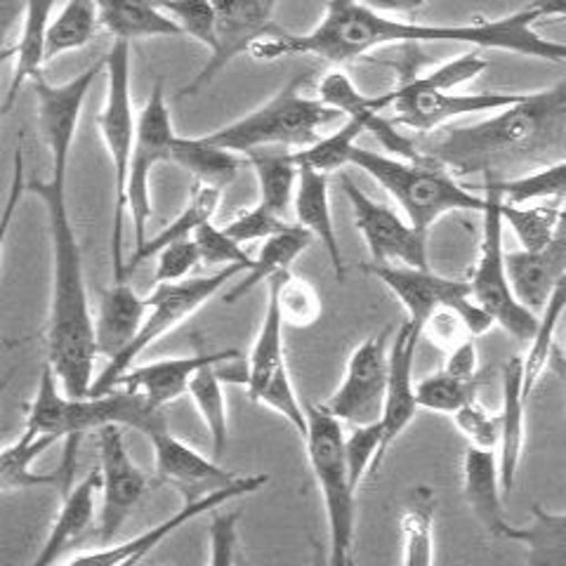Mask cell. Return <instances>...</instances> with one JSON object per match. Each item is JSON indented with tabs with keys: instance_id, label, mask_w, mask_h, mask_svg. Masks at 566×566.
Masks as SVG:
<instances>
[{
	"instance_id": "obj_1",
	"label": "cell",
	"mask_w": 566,
	"mask_h": 566,
	"mask_svg": "<svg viewBox=\"0 0 566 566\" xmlns=\"http://www.w3.org/2000/svg\"><path fill=\"white\" fill-rule=\"evenodd\" d=\"M545 17H566V3H531L499 20L474 24H424L366 3H328L314 29L307 33H272L251 50V57L276 62L303 55L340 66L387 45L463 43L566 64V43L545 39L536 31V22Z\"/></svg>"
},
{
	"instance_id": "obj_2",
	"label": "cell",
	"mask_w": 566,
	"mask_h": 566,
	"mask_svg": "<svg viewBox=\"0 0 566 566\" xmlns=\"http://www.w3.org/2000/svg\"><path fill=\"white\" fill-rule=\"evenodd\" d=\"M69 168H50L48 180H31L27 193L39 199L48 218L50 239V312L48 366L66 397H87L95 385V316L87 297L83 255L66 199Z\"/></svg>"
},
{
	"instance_id": "obj_3",
	"label": "cell",
	"mask_w": 566,
	"mask_h": 566,
	"mask_svg": "<svg viewBox=\"0 0 566 566\" xmlns=\"http://www.w3.org/2000/svg\"><path fill=\"white\" fill-rule=\"evenodd\" d=\"M566 135V78L528 93L517 104L472 126L418 142L420 156L453 177L482 175L524 164L562 145Z\"/></svg>"
},
{
	"instance_id": "obj_4",
	"label": "cell",
	"mask_w": 566,
	"mask_h": 566,
	"mask_svg": "<svg viewBox=\"0 0 566 566\" xmlns=\"http://www.w3.org/2000/svg\"><path fill=\"white\" fill-rule=\"evenodd\" d=\"M60 387L62 385L55 370L45 364L39 378V389H35L27 411V430L78 441L85 432H99L102 428H109V424L139 430L147 437L168 428L164 411L151 406L145 397L130 392V389L116 387L106 395H87L74 399L66 397Z\"/></svg>"
},
{
	"instance_id": "obj_5",
	"label": "cell",
	"mask_w": 566,
	"mask_h": 566,
	"mask_svg": "<svg viewBox=\"0 0 566 566\" xmlns=\"http://www.w3.org/2000/svg\"><path fill=\"white\" fill-rule=\"evenodd\" d=\"M305 81V76L293 78L258 109L203 137L210 145L243 156L274 147L297 151L312 147L314 142H318V130L340 114L333 112L318 97L303 95L300 85Z\"/></svg>"
},
{
	"instance_id": "obj_6",
	"label": "cell",
	"mask_w": 566,
	"mask_h": 566,
	"mask_svg": "<svg viewBox=\"0 0 566 566\" xmlns=\"http://www.w3.org/2000/svg\"><path fill=\"white\" fill-rule=\"evenodd\" d=\"M357 166L397 201L403 218L418 232L428 234L430 227L455 210H484V193H472L455 177L430 161H403L392 154L357 149L352 156Z\"/></svg>"
},
{
	"instance_id": "obj_7",
	"label": "cell",
	"mask_w": 566,
	"mask_h": 566,
	"mask_svg": "<svg viewBox=\"0 0 566 566\" xmlns=\"http://www.w3.org/2000/svg\"><path fill=\"white\" fill-rule=\"evenodd\" d=\"M305 449L328 524V566H354V528H357V486L349 480L345 460L343 422L324 403H307Z\"/></svg>"
},
{
	"instance_id": "obj_8",
	"label": "cell",
	"mask_w": 566,
	"mask_h": 566,
	"mask_svg": "<svg viewBox=\"0 0 566 566\" xmlns=\"http://www.w3.org/2000/svg\"><path fill=\"white\" fill-rule=\"evenodd\" d=\"M106 95L97 116L99 137L109 154L114 170V227L112 260L114 281H126V255H123V222L128 218V175L137 137V116L130 91V45L114 43L104 57Z\"/></svg>"
},
{
	"instance_id": "obj_9",
	"label": "cell",
	"mask_w": 566,
	"mask_h": 566,
	"mask_svg": "<svg viewBox=\"0 0 566 566\" xmlns=\"http://www.w3.org/2000/svg\"><path fill=\"white\" fill-rule=\"evenodd\" d=\"M501 191L493 177L484 180V210H482V241L480 255L470 276L472 300L480 305L495 326L520 343H531L538 331V314L524 307L515 291L505 264V245H503V218H501Z\"/></svg>"
},
{
	"instance_id": "obj_10",
	"label": "cell",
	"mask_w": 566,
	"mask_h": 566,
	"mask_svg": "<svg viewBox=\"0 0 566 566\" xmlns=\"http://www.w3.org/2000/svg\"><path fill=\"white\" fill-rule=\"evenodd\" d=\"M245 274L243 268H227L218 270L216 274L187 279L180 283H166V286H154L151 295L147 297V316L142 331L130 345V349L123 354L118 361L106 364L102 374L95 378L91 395H106L112 392L116 382L128 374L137 364V359L158 340L166 338L177 326H182L189 316L197 314L208 300L216 297L229 281Z\"/></svg>"
},
{
	"instance_id": "obj_11",
	"label": "cell",
	"mask_w": 566,
	"mask_h": 566,
	"mask_svg": "<svg viewBox=\"0 0 566 566\" xmlns=\"http://www.w3.org/2000/svg\"><path fill=\"white\" fill-rule=\"evenodd\" d=\"M172 116L161 83L151 93L137 116V137L128 175V218L133 222L135 251L147 243V227L151 218V172L156 166L172 164L177 142Z\"/></svg>"
},
{
	"instance_id": "obj_12",
	"label": "cell",
	"mask_w": 566,
	"mask_h": 566,
	"mask_svg": "<svg viewBox=\"0 0 566 566\" xmlns=\"http://www.w3.org/2000/svg\"><path fill=\"white\" fill-rule=\"evenodd\" d=\"M392 328H385L354 347L340 385L324 401V409L335 420L349 422L354 428L380 422L387 395L389 343H392Z\"/></svg>"
},
{
	"instance_id": "obj_13",
	"label": "cell",
	"mask_w": 566,
	"mask_h": 566,
	"mask_svg": "<svg viewBox=\"0 0 566 566\" xmlns=\"http://www.w3.org/2000/svg\"><path fill=\"white\" fill-rule=\"evenodd\" d=\"M522 93H444V91H420L409 81L397 85L395 91L374 97L380 112H392V123L409 128L418 135H430L449 120L468 114L503 112L517 104Z\"/></svg>"
},
{
	"instance_id": "obj_14",
	"label": "cell",
	"mask_w": 566,
	"mask_h": 566,
	"mask_svg": "<svg viewBox=\"0 0 566 566\" xmlns=\"http://www.w3.org/2000/svg\"><path fill=\"white\" fill-rule=\"evenodd\" d=\"M343 191L352 206L354 224L366 241L374 264H401L413 270H432L428 258V234L418 229L392 208L378 203L354 185L347 175L340 177Z\"/></svg>"
},
{
	"instance_id": "obj_15",
	"label": "cell",
	"mask_w": 566,
	"mask_h": 566,
	"mask_svg": "<svg viewBox=\"0 0 566 566\" xmlns=\"http://www.w3.org/2000/svg\"><path fill=\"white\" fill-rule=\"evenodd\" d=\"M268 482H270L268 474H245L232 486L203 493V495H199V499H187V503L180 510L172 512V515L166 517L164 522L154 524L151 528L142 531V534H137L128 541L106 545V547H102V551L78 555L71 562H66L64 566H126L133 562L139 564L149 553H154L156 547L161 545L168 536H172L177 528H182L185 524L199 520L201 515H206V512L220 510L227 503L243 499V495L258 493Z\"/></svg>"
},
{
	"instance_id": "obj_16",
	"label": "cell",
	"mask_w": 566,
	"mask_h": 566,
	"mask_svg": "<svg viewBox=\"0 0 566 566\" xmlns=\"http://www.w3.org/2000/svg\"><path fill=\"white\" fill-rule=\"evenodd\" d=\"M99 447V538L102 543L114 541L123 524L130 520L142 495L147 493L149 480L147 474L137 468L128 453L126 437L118 424H109L97 432Z\"/></svg>"
},
{
	"instance_id": "obj_17",
	"label": "cell",
	"mask_w": 566,
	"mask_h": 566,
	"mask_svg": "<svg viewBox=\"0 0 566 566\" xmlns=\"http://www.w3.org/2000/svg\"><path fill=\"white\" fill-rule=\"evenodd\" d=\"M102 71L104 60L66 83H50L45 76L31 83L35 93V120L50 151V168H69L85 99Z\"/></svg>"
},
{
	"instance_id": "obj_18",
	"label": "cell",
	"mask_w": 566,
	"mask_h": 566,
	"mask_svg": "<svg viewBox=\"0 0 566 566\" xmlns=\"http://www.w3.org/2000/svg\"><path fill=\"white\" fill-rule=\"evenodd\" d=\"M366 272L374 274L399 300L406 316H409L406 322L418 331L441 307H453L460 312L482 310L472 300L468 281L441 276L432 270L401 268V264H368Z\"/></svg>"
},
{
	"instance_id": "obj_19",
	"label": "cell",
	"mask_w": 566,
	"mask_h": 566,
	"mask_svg": "<svg viewBox=\"0 0 566 566\" xmlns=\"http://www.w3.org/2000/svg\"><path fill=\"white\" fill-rule=\"evenodd\" d=\"M274 3H216L218 12V33L216 50L210 52L208 62L193 81L185 87L182 95L199 93L206 83L216 78L220 71L237 60L243 52L251 55V50L270 39L274 33Z\"/></svg>"
},
{
	"instance_id": "obj_20",
	"label": "cell",
	"mask_w": 566,
	"mask_h": 566,
	"mask_svg": "<svg viewBox=\"0 0 566 566\" xmlns=\"http://www.w3.org/2000/svg\"><path fill=\"white\" fill-rule=\"evenodd\" d=\"M318 99L331 106L333 112L345 116L347 120L359 123L364 133L374 135L380 145L387 151H392L397 158L416 164L424 161L420 156L418 142L399 133L392 118H385V114L374 104V97H366L364 93H359L357 85L352 83V78L343 69H333L322 78V83H318Z\"/></svg>"
},
{
	"instance_id": "obj_21",
	"label": "cell",
	"mask_w": 566,
	"mask_h": 566,
	"mask_svg": "<svg viewBox=\"0 0 566 566\" xmlns=\"http://www.w3.org/2000/svg\"><path fill=\"white\" fill-rule=\"evenodd\" d=\"M420 340V331L403 322L389 343V378H387V395L385 409L380 418L382 428V460L389 447L411 428L420 406L416 399V378H413V361Z\"/></svg>"
},
{
	"instance_id": "obj_22",
	"label": "cell",
	"mask_w": 566,
	"mask_h": 566,
	"mask_svg": "<svg viewBox=\"0 0 566 566\" xmlns=\"http://www.w3.org/2000/svg\"><path fill=\"white\" fill-rule=\"evenodd\" d=\"M234 359H239L237 349L197 354V357H172L161 361H149L142 366H133L128 374L116 382V387L130 389V392L145 397L151 406L164 411L168 403L189 395V385L201 368L210 364H227Z\"/></svg>"
},
{
	"instance_id": "obj_23",
	"label": "cell",
	"mask_w": 566,
	"mask_h": 566,
	"mask_svg": "<svg viewBox=\"0 0 566 566\" xmlns=\"http://www.w3.org/2000/svg\"><path fill=\"white\" fill-rule=\"evenodd\" d=\"M505 264L520 303L541 314L566 274V208L551 243L534 253L512 251L505 255Z\"/></svg>"
},
{
	"instance_id": "obj_24",
	"label": "cell",
	"mask_w": 566,
	"mask_h": 566,
	"mask_svg": "<svg viewBox=\"0 0 566 566\" xmlns=\"http://www.w3.org/2000/svg\"><path fill=\"white\" fill-rule=\"evenodd\" d=\"M149 441L154 449L156 472L172 484L218 491L241 480V474L224 470L222 465H218L216 458H208L197 449H191L187 441L175 437L168 428L154 432Z\"/></svg>"
},
{
	"instance_id": "obj_25",
	"label": "cell",
	"mask_w": 566,
	"mask_h": 566,
	"mask_svg": "<svg viewBox=\"0 0 566 566\" xmlns=\"http://www.w3.org/2000/svg\"><path fill=\"white\" fill-rule=\"evenodd\" d=\"M147 316V297H139L128 281H114L102 295L95 316L97 354L106 364L118 361L130 349Z\"/></svg>"
},
{
	"instance_id": "obj_26",
	"label": "cell",
	"mask_w": 566,
	"mask_h": 566,
	"mask_svg": "<svg viewBox=\"0 0 566 566\" xmlns=\"http://www.w3.org/2000/svg\"><path fill=\"white\" fill-rule=\"evenodd\" d=\"M503 493L499 455L468 447L463 455V495L474 520L493 538H507L512 528L505 517Z\"/></svg>"
},
{
	"instance_id": "obj_27",
	"label": "cell",
	"mask_w": 566,
	"mask_h": 566,
	"mask_svg": "<svg viewBox=\"0 0 566 566\" xmlns=\"http://www.w3.org/2000/svg\"><path fill=\"white\" fill-rule=\"evenodd\" d=\"M526 401L528 395L524 389V357H510L503 368V399H501V447H499V465L503 491L510 493L515 489L520 465L524 458L526 441Z\"/></svg>"
},
{
	"instance_id": "obj_28",
	"label": "cell",
	"mask_w": 566,
	"mask_h": 566,
	"mask_svg": "<svg viewBox=\"0 0 566 566\" xmlns=\"http://www.w3.org/2000/svg\"><path fill=\"white\" fill-rule=\"evenodd\" d=\"M293 212L297 224L324 245L335 279L345 281V258L338 232H335L333 210H331V191L328 175L316 172L307 166H300V180L293 199Z\"/></svg>"
},
{
	"instance_id": "obj_29",
	"label": "cell",
	"mask_w": 566,
	"mask_h": 566,
	"mask_svg": "<svg viewBox=\"0 0 566 566\" xmlns=\"http://www.w3.org/2000/svg\"><path fill=\"white\" fill-rule=\"evenodd\" d=\"M99 470H91L76 486L64 491L62 507L31 566H55L66 553V547L85 534V528L95 520V495L99 493Z\"/></svg>"
},
{
	"instance_id": "obj_30",
	"label": "cell",
	"mask_w": 566,
	"mask_h": 566,
	"mask_svg": "<svg viewBox=\"0 0 566 566\" xmlns=\"http://www.w3.org/2000/svg\"><path fill=\"white\" fill-rule=\"evenodd\" d=\"M55 10H57V6H52V3L24 6V20H22L20 35H17L12 48H6V52H3L6 57L14 60L10 87H8V95L3 102L6 114H10L17 95H20V91L27 83H35L39 78H43V66L48 62L45 35H48V24L52 20V14H55Z\"/></svg>"
},
{
	"instance_id": "obj_31",
	"label": "cell",
	"mask_w": 566,
	"mask_h": 566,
	"mask_svg": "<svg viewBox=\"0 0 566 566\" xmlns=\"http://www.w3.org/2000/svg\"><path fill=\"white\" fill-rule=\"evenodd\" d=\"M220 197L222 191L206 187V185H197L191 182V191H189V201L182 208L180 216H177L170 224H166V229H161L156 237L147 239V243L133 251L128 264H126V276L133 274L142 262H147L149 258H156L158 253L164 251V248L172 245V243H180L187 239H193V234L199 232V229L208 222H212L220 206Z\"/></svg>"
},
{
	"instance_id": "obj_32",
	"label": "cell",
	"mask_w": 566,
	"mask_h": 566,
	"mask_svg": "<svg viewBox=\"0 0 566 566\" xmlns=\"http://www.w3.org/2000/svg\"><path fill=\"white\" fill-rule=\"evenodd\" d=\"M99 24L114 35V43L147 41V39H177L182 35L172 17L151 3H97Z\"/></svg>"
},
{
	"instance_id": "obj_33",
	"label": "cell",
	"mask_w": 566,
	"mask_h": 566,
	"mask_svg": "<svg viewBox=\"0 0 566 566\" xmlns=\"http://www.w3.org/2000/svg\"><path fill=\"white\" fill-rule=\"evenodd\" d=\"M437 495L430 486H416L401 507V566H434Z\"/></svg>"
},
{
	"instance_id": "obj_34",
	"label": "cell",
	"mask_w": 566,
	"mask_h": 566,
	"mask_svg": "<svg viewBox=\"0 0 566 566\" xmlns=\"http://www.w3.org/2000/svg\"><path fill=\"white\" fill-rule=\"evenodd\" d=\"M312 241H314V237L300 224H289L276 237L262 241L260 253L255 255L253 270L245 274V279L241 283H237L232 293L224 295L227 303H234V300H239L248 291H253L258 283H262V281L268 283L274 276L289 274L291 264L307 251Z\"/></svg>"
},
{
	"instance_id": "obj_35",
	"label": "cell",
	"mask_w": 566,
	"mask_h": 566,
	"mask_svg": "<svg viewBox=\"0 0 566 566\" xmlns=\"http://www.w3.org/2000/svg\"><path fill=\"white\" fill-rule=\"evenodd\" d=\"M245 161L251 164L258 180V203L283 218V212L293 208L300 180V164L295 151H255L248 154Z\"/></svg>"
},
{
	"instance_id": "obj_36",
	"label": "cell",
	"mask_w": 566,
	"mask_h": 566,
	"mask_svg": "<svg viewBox=\"0 0 566 566\" xmlns=\"http://www.w3.org/2000/svg\"><path fill=\"white\" fill-rule=\"evenodd\" d=\"M505 541L526 547L528 566H566V512H547L541 505L531 507V522L507 531Z\"/></svg>"
},
{
	"instance_id": "obj_37",
	"label": "cell",
	"mask_w": 566,
	"mask_h": 566,
	"mask_svg": "<svg viewBox=\"0 0 566 566\" xmlns=\"http://www.w3.org/2000/svg\"><path fill=\"white\" fill-rule=\"evenodd\" d=\"M172 164L185 168L191 175V182L212 189H227L239 175V158L232 151H224L210 145L206 137H177L172 149Z\"/></svg>"
},
{
	"instance_id": "obj_38",
	"label": "cell",
	"mask_w": 566,
	"mask_h": 566,
	"mask_svg": "<svg viewBox=\"0 0 566 566\" xmlns=\"http://www.w3.org/2000/svg\"><path fill=\"white\" fill-rule=\"evenodd\" d=\"M55 441L57 437L39 434L24 428L22 437L12 441V444H8L3 453H0V489L6 493H12V491H27V489L57 484L60 474L33 472L35 460L55 444Z\"/></svg>"
},
{
	"instance_id": "obj_39",
	"label": "cell",
	"mask_w": 566,
	"mask_h": 566,
	"mask_svg": "<svg viewBox=\"0 0 566 566\" xmlns=\"http://www.w3.org/2000/svg\"><path fill=\"white\" fill-rule=\"evenodd\" d=\"M97 27H99L97 3L74 0V3L60 6L48 24V35H45L48 62L66 55V52L85 48L93 41Z\"/></svg>"
},
{
	"instance_id": "obj_40",
	"label": "cell",
	"mask_w": 566,
	"mask_h": 566,
	"mask_svg": "<svg viewBox=\"0 0 566 566\" xmlns=\"http://www.w3.org/2000/svg\"><path fill=\"white\" fill-rule=\"evenodd\" d=\"M229 364V361H227ZM218 366L222 364H210L201 368L197 376H193L189 385V397L197 406V411L206 424L212 444V458H220L227 449L229 439V416H227V397L222 387V376Z\"/></svg>"
},
{
	"instance_id": "obj_41",
	"label": "cell",
	"mask_w": 566,
	"mask_h": 566,
	"mask_svg": "<svg viewBox=\"0 0 566 566\" xmlns=\"http://www.w3.org/2000/svg\"><path fill=\"white\" fill-rule=\"evenodd\" d=\"M564 206L557 201H551L547 206L543 203H507L501 201V218L503 224L515 232L522 251H541L547 243L553 241L557 224L562 220Z\"/></svg>"
},
{
	"instance_id": "obj_42",
	"label": "cell",
	"mask_w": 566,
	"mask_h": 566,
	"mask_svg": "<svg viewBox=\"0 0 566 566\" xmlns=\"http://www.w3.org/2000/svg\"><path fill=\"white\" fill-rule=\"evenodd\" d=\"M566 314V274L557 283V289L553 295L547 297V303L543 312L538 314V331L534 335V340L528 343V349L524 354V389L531 397L534 387L538 385L543 370L547 368V359H551V349L555 343L557 328L562 324V318Z\"/></svg>"
},
{
	"instance_id": "obj_43",
	"label": "cell",
	"mask_w": 566,
	"mask_h": 566,
	"mask_svg": "<svg viewBox=\"0 0 566 566\" xmlns=\"http://www.w3.org/2000/svg\"><path fill=\"white\" fill-rule=\"evenodd\" d=\"M268 286L276 295V305L286 326L303 331V328H312L318 318H322L324 314L322 295L316 293V289L310 281L297 279L289 272L268 281Z\"/></svg>"
},
{
	"instance_id": "obj_44",
	"label": "cell",
	"mask_w": 566,
	"mask_h": 566,
	"mask_svg": "<svg viewBox=\"0 0 566 566\" xmlns=\"http://www.w3.org/2000/svg\"><path fill=\"white\" fill-rule=\"evenodd\" d=\"M482 380H458L447 370H434L432 376L422 378L416 385V399L422 411H432L441 416H455L468 403L476 401Z\"/></svg>"
},
{
	"instance_id": "obj_45",
	"label": "cell",
	"mask_w": 566,
	"mask_h": 566,
	"mask_svg": "<svg viewBox=\"0 0 566 566\" xmlns=\"http://www.w3.org/2000/svg\"><path fill=\"white\" fill-rule=\"evenodd\" d=\"M503 201L507 203H541L566 199V158L545 166L536 172H526L510 180H495Z\"/></svg>"
},
{
	"instance_id": "obj_46",
	"label": "cell",
	"mask_w": 566,
	"mask_h": 566,
	"mask_svg": "<svg viewBox=\"0 0 566 566\" xmlns=\"http://www.w3.org/2000/svg\"><path fill=\"white\" fill-rule=\"evenodd\" d=\"M361 133H364V128L359 126V123L345 120L335 133H331L326 137H318V142H314L312 147H307L303 151H295L297 164L307 166L322 175L343 170L345 166H352V156L359 149L357 139Z\"/></svg>"
},
{
	"instance_id": "obj_47",
	"label": "cell",
	"mask_w": 566,
	"mask_h": 566,
	"mask_svg": "<svg viewBox=\"0 0 566 566\" xmlns=\"http://www.w3.org/2000/svg\"><path fill=\"white\" fill-rule=\"evenodd\" d=\"M345 460L352 484L359 489L368 472H378L382 465V428L380 422L354 428L345 437Z\"/></svg>"
},
{
	"instance_id": "obj_48",
	"label": "cell",
	"mask_w": 566,
	"mask_h": 566,
	"mask_svg": "<svg viewBox=\"0 0 566 566\" xmlns=\"http://www.w3.org/2000/svg\"><path fill=\"white\" fill-rule=\"evenodd\" d=\"M193 241H197L199 251H201V262L212 264V268H243L245 274L253 270L255 258L245 253V248L237 243L232 237L224 234L222 227H216L212 222L203 224L197 234H193Z\"/></svg>"
},
{
	"instance_id": "obj_49",
	"label": "cell",
	"mask_w": 566,
	"mask_h": 566,
	"mask_svg": "<svg viewBox=\"0 0 566 566\" xmlns=\"http://www.w3.org/2000/svg\"><path fill=\"white\" fill-rule=\"evenodd\" d=\"M489 62L480 55V52H465V55H458L451 62L439 64L432 69L430 74H422L418 78H411L409 83L420 87V91H444L451 93L455 87L474 81L476 76L486 71Z\"/></svg>"
},
{
	"instance_id": "obj_50",
	"label": "cell",
	"mask_w": 566,
	"mask_h": 566,
	"mask_svg": "<svg viewBox=\"0 0 566 566\" xmlns=\"http://www.w3.org/2000/svg\"><path fill=\"white\" fill-rule=\"evenodd\" d=\"M453 424L472 449L495 451L501 447V413L489 411L480 401H472L465 409H460L453 416Z\"/></svg>"
},
{
	"instance_id": "obj_51",
	"label": "cell",
	"mask_w": 566,
	"mask_h": 566,
	"mask_svg": "<svg viewBox=\"0 0 566 566\" xmlns=\"http://www.w3.org/2000/svg\"><path fill=\"white\" fill-rule=\"evenodd\" d=\"M175 24L180 27L182 35H189L197 43H201L208 52L216 50V33H218V12L216 3H166L161 6Z\"/></svg>"
},
{
	"instance_id": "obj_52",
	"label": "cell",
	"mask_w": 566,
	"mask_h": 566,
	"mask_svg": "<svg viewBox=\"0 0 566 566\" xmlns=\"http://www.w3.org/2000/svg\"><path fill=\"white\" fill-rule=\"evenodd\" d=\"M289 224L283 222V218L274 216L272 210L262 208L260 203L253 206L251 210H243L241 216H237L232 222L224 224V234L232 237L237 243H255V241H268L283 232Z\"/></svg>"
},
{
	"instance_id": "obj_53",
	"label": "cell",
	"mask_w": 566,
	"mask_h": 566,
	"mask_svg": "<svg viewBox=\"0 0 566 566\" xmlns=\"http://www.w3.org/2000/svg\"><path fill=\"white\" fill-rule=\"evenodd\" d=\"M201 262V251L193 239L172 243L156 255L154 286H166V283L187 281L191 270Z\"/></svg>"
},
{
	"instance_id": "obj_54",
	"label": "cell",
	"mask_w": 566,
	"mask_h": 566,
	"mask_svg": "<svg viewBox=\"0 0 566 566\" xmlns=\"http://www.w3.org/2000/svg\"><path fill=\"white\" fill-rule=\"evenodd\" d=\"M210 559L208 566H239V512H222L216 515L208 526Z\"/></svg>"
},
{
	"instance_id": "obj_55",
	"label": "cell",
	"mask_w": 566,
	"mask_h": 566,
	"mask_svg": "<svg viewBox=\"0 0 566 566\" xmlns=\"http://www.w3.org/2000/svg\"><path fill=\"white\" fill-rule=\"evenodd\" d=\"M441 370H447L449 376L458 380H480V376H476V370H480V349H476V340L470 338L463 345L451 349Z\"/></svg>"
},
{
	"instance_id": "obj_56",
	"label": "cell",
	"mask_w": 566,
	"mask_h": 566,
	"mask_svg": "<svg viewBox=\"0 0 566 566\" xmlns=\"http://www.w3.org/2000/svg\"><path fill=\"white\" fill-rule=\"evenodd\" d=\"M547 368H553V374L566 382V316L562 318V324L557 328L555 343L551 349V359H547Z\"/></svg>"
},
{
	"instance_id": "obj_57",
	"label": "cell",
	"mask_w": 566,
	"mask_h": 566,
	"mask_svg": "<svg viewBox=\"0 0 566 566\" xmlns=\"http://www.w3.org/2000/svg\"><path fill=\"white\" fill-rule=\"evenodd\" d=\"M310 566H328V555H324L322 545L314 543V551H312V562Z\"/></svg>"
}]
</instances>
